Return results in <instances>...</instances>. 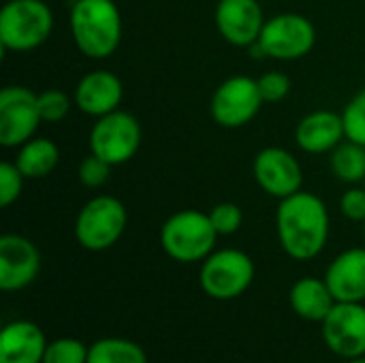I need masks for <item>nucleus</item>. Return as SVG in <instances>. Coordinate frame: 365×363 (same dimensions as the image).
<instances>
[{
	"mask_svg": "<svg viewBox=\"0 0 365 363\" xmlns=\"http://www.w3.org/2000/svg\"><path fill=\"white\" fill-rule=\"evenodd\" d=\"M364 186H365V180H364Z\"/></svg>",
	"mask_w": 365,
	"mask_h": 363,
	"instance_id": "nucleus-33",
	"label": "nucleus"
},
{
	"mask_svg": "<svg viewBox=\"0 0 365 363\" xmlns=\"http://www.w3.org/2000/svg\"><path fill=\"white\" fill-rule=\"evenodd\" d=\"M364 237H365V223H364Z\"/></svg>",
	"mask_w": 365,
	"mask_h": 363,
	"instance_id": "nucleus-32",
	"label": "nucleus"
},
{
	"mask_svg": "<svg viewBox=\"0 0 365 363\" xmlns=\"http://www.w3.org/2000/svg\"><path fill=\"white\" fill-rule=\"evenodd\" d=\"M126 225L124 203L113 195H96L81 205L75 218V240L90 252H103L120 242Z\"/></svg>",
	"mask_w": 365,
	"mask_h": 363,
	"instance_id": "nucleus-5",
	"label": "nucleus"
},
{
	"mask_svg": "<svg viewBox=\"0 0 365 363\" xmlns=\"http://www.w3.org/2000/svg\"><path fill=\"white\" fill-rule=\"evenodd\" d=\"M73 105L75 101L60 88H49V90L38 92V113H41V120L47 124L62 122L68 116Z\"/></svg>",
	"mask_w": 365,
	"mask_h": 363,
	"instance_id": "nucleus-23",
	"label": "nucleus"
},
{
	"mask_svg": "<svg viewBox=\"0 0 365 363\" xmlns=\"http://www.w3.org/2000/svg\"><path fill=\"white\" fill-rule=\"evenodd\" d=\"M141 124L124 109H115L107 116L96 118L90 131V154L103 158L111 167L133 160L141 148Z\"/></svg>",
	"mask_w": 365,
	"mask_h": 363,
	"instance_id": "nucleus-8",
	"label": "nucleus"
},
{
	"mask_svg": "<svg viewBox=\"0 0 365 363\" xmlns=\"http://www.w3.org/2000/svg\"><path fill=\"white\" fill-rule=\"evenodd\" d=\"M325 347L340 359L365 357L364 302H338L321 323Z\"/></svg>",
	"mask_w": 365,
	"mask_h": 363,
	"instance_id": "nucleus-11",
	"label": "nucleus"
},
{
	"mask_svg": "<svg viewBox=\"0 0 365 363\" xmlns=\"http://www.w3.org/2000/svg\"><path fill=\"white\" fill-rule=\"evenodd\" d=\"M252 173L259 188L278 201L299 193L304 186V171L299 160L289 150L278 145L263 148L255 156Z\"/></svg>",
	"mask_w": 365,
	"mask_h": 363,
	"instance_id": "nucleus-12",
	"label": "nucleus"
},
{
	"mask_svg": "<svg viewBox=\"0 0 365 363\" xmlns=\"http://www.w3.org/2000/svg\"><path fill=\"white\" fill-rule=\"evenodd\" d=\"M346 139L342 113L317 109L304 116L295 128L297 145L308 154H325L336 150Z\"/></svg>",
	"mask_w": 365,
	"mask_h": 363,
	"instance_id": "nucleus-16",
	"label": "nucleus"
},
{
	"mask_svg": "<svg viewBox=\"0 0 365 363\" xmlns=\"http://www.w3.org/2000/svg\"><path fill=\"white\" fill-rule=\"evenodd\" d=\"M13 163L17 165L26 180H43L58 167L60 150L51 139L34 135L32 139L17 148V156Z\"/></svg>",
	"mask_w": 365,
	"mask_h": 363,
	"instance_id": "nucleus-20",
	"label": "nucleus"
},
{
	"mask_svg": "<svg viewBox=\"0 0 365 363\" xmlns=\"http://www.w3.org/2000/svg\"><path fill=\"white\" fill-rule=\"evenodd\" d=\"M109 175H111V165L105 163L103 158L90 154L86 156L81 163H79V169H77V178H79V184L86 186V188H101L109 182Z\"/></svg>",
	"mask_w": 365,
	"mask_h": 363,
	"instance_id": "nucleus-28",
	"label": "nucleus"
},
{
	"mask_svg": "<svg viewBox=\"0 0 365 363\" xmlns=\"http://www.w3.org/2000/svg\"><path fill=\"white\" fill-rule=\"evenodd\" d=\"M68 24L75 45L86 58L105 60L122 43V13L113 0H75Z\"/></svg>",
	"mask_w": 365,
	"mask_h": 363,
	"instance_id": "nucleus-2",
	"label": "nucleus"
},
{
	"mask_svg": "<svg viewBox=\"0 0 365 363\" xmlns=\"http://www.w3.org/2000/svg\"><path fill=\"white\" fill-rule=\"evenodd\" d=\"M263 103L257 79L248 75H233L214 90L210 113L222 128H242L259 116Z\"/></svg>",
	"mask_w": 365,
	"mask_h": 363,
	"instance_id": "nucleus-9",
	"label": "nucleus"
},
{
	"mask_svg": "<svg viewBox=\"0 0 365 363\" xmlns=\"http://www.w3.org/2000/svg\"><path fill=\"white\" fill-rule=\"evenodd\" d=\"M88 351L90 347L77 338H58L47 344L43 363H88Z\"/></svg>",
	"mask_w": 365,
	"mask_h": 363,
	"instance_id": "nucleus-24",
	"label": "nucleus"
},
{
	"mask_svg": "<svg viewBox=\"0 0 365 363\" xmlns=\"http://www.w3.org/2000/svg\"><path fill=\"white\" fill-rule=\"evenodd\" d=\"M218 237L210 214L201 210H180L160 227V246L178 263L205 261L214 252Z\"/></svg>",
	"mask_w": 365,
	"mask_h": 363,
	"instance_id": "nucleus-3",
	"label": "nucleus"
},
{
	"mask_svg": "<svg viewBox=\"0 0 365 363\" xmlns=\"http://www.w3.org/2000/svg\"><path fill=\"white\" fill-rule=\"evenodd\" d=\"M47 344L36 323L26 319L11 321L0 332V363H43Z\"/></svg>",
	"mask_w": 365,
	"mask_h": 363,
	"instance_id": "nucleus-17",
	"label": "nucleus"
},
{
	"mask_svg": "<svg viewBox=\"0 0 365 363\" xmlns=\"http://www.w3.org/2000/svg\"><path fill=\"white\" fill-rule=\"evenodd\" d=\"M289 302L293 312L310 323H323L325 317L331 312V308L338 304L325 278H314V276L299 278L291 287Z\"/></svg>",
	"mask_w": 365,
	"mask_h": 363,
	"instance_id": "nucleus-19",
	"label": "nucleus"
},
{
	"mask_svg": "<svg viewBox=\"0 0 365 363\" xmlns=\"http://www.w3.org/2000/svg\"><path fill=\"white\" fill-rule=\"evenodd\" d=\"M317 43L314 24L302 13H278L265 19L261 39L250 47L252 58H274L282 62L299 60Z\"/></svg>",
	"mask_w": 365,
	"mask_h": 363,
	"instance_id": "nucleus-6",
	"label": "nucleus"
},
{
	"mask_svg": "<svg viewBox=\"0 0 365 363\" xmlns=\"http://www.w3.org/2000/svg\"><path fill=\"white\" fill-rule=\"evenodd\" d=\"M207 214H210V220H212L218 235H233V233L240 231V227L244 223L242 208L237 203H233V201L216 203Z\"/></svg>",
	"mask_w": 365,
	"mask_h": 363,
	"instance_id": "nucleus-26",
	"label": "nucleus"
},
{
	"mask_svg": "<svg viewBox=\"0 0 365 363\" xmlns=\"http://www.w3.org/2000/svg\"><path fill=\"white\" fill-rule=\"evenodd\" d=\"M346 139L365 145V88H361L342 111Z\"/></svg>",
	"mask_w": 365,
	"mask_h": 363,
	"instance_id": "nucleus-25",
	"label": "nucleus"
},
{
	"mask_svg": "<svg viewBox=\"0 0 365 363\" xmlns=\"http://www.w3.org/2000/svg\"><path fill=\"white\" fill-rule=\"evenodd\" d=\"M218 34L233 47H252L263 32L265 15L257 0H220L214 11Z\"/></svg>",
	"mask_w": 365,
	"mask_h": 363,
	"instance_id": "nucleus-14",
	"label": "nucleus"
},
{
	"mask_svg": "<svg viewBox=\"0 0 365 363\" xmlns=\"http://www.w3.org/2000/svg\"><path fill=\"white\" fill-rule=\"evenodd\" d=\"M122 98H124L122 79L115 73L103 68L86 73L77 81L73 92L75 107L92 118H101L120 109Z\"/></svg>",
	"mask_w": 365,
	"mask_h": 363,
	"instance_id": "nucleus-15",
	"label": "nucleus"
},
{
	"mask_svg": "<svg viewBox=\"0 0 365 363\" xmlns=\"http://www.w3.org/2000/svg\"><path fill=\"white\" fill-rule=\"evenodd\" d=\"M88 363H148V355L137 342L109 336L90 344Z\"/></svg>",
	"mask_w": 365,
	"mask_h": 363,
	"instance_id": "nucleus-22",
	"label": "nucleus"
},
{
	"mask_svg": "<svg viewBox=\"0 0 365 363\" xmlns=\"http://www.w3.org/2000/svg\"><path fill=\"white\" fill-rule=\"evenodd\" d=\"M344 363H365V357H355V359H344Z\"/></svg>",
	"mask_w": 365,
	"mask_h": 363,
	"instance_id": "nucleus-31",
	"label": "nucleus"
},
{
	"mask_svg": "<svg viewBox=\"0 0 365 363\" xmlns=\"http://www.w3.org/2000/svg\"><path fill=\"white\" fill-rule=\"evenodd\" d=\"M24 180L26 178L15 163H0V208H9L21 197Z\"/></svg>",
	"mask_w": 365,
	"mask_h": 363,
	"instance_id": "nucleus-27",
	"label": "nucleus"
},
{
	"mask_svg": "<svg viewBox=\"0 0 365 363\" xmlns=\"http://www.w3.org/2000/svg\"><path fill=\"white\" fill-rule=\"evenodd\" d=\"M41 272V252L28 237L4 233L0 237V289L4 293L24 291Z\"/></svg>",
	"mask_w": 365,
	"mask_h": 363,
	"instance_id": "nucleus-13",
	"label": "nucleus"
},
{
	"mask_svg": "<svg viewBox=\"0 0 365 363\" xmlns=\"http://www.w3.org/2000/svg\"><path fill=\"white\" fill-rule=\"evenodd\" d=\"M276 233L282 250L295 261L317 259L329 240V212L321 197L299 190L278 203Z\"/></svg>",
	"mask_w": 365,
	"mask_h": 363,
	"instance_id": "nucleus-1",
	"label": "nucleus"
},
{
	"mask_svg": "<svg viewBox=\"0 0 365 363\" xmlns=\"http://www.w3.org/2000/svg\"><path fill=\"white\" fill-rule=\"evenodd\" d=\"M340 210L342 214L353 223H365V186H351L340 197Z\"/></svg>",
	"mask_w": 365,
	"mask_h": 363,
	"instance_id": "nucleus-30",
	"label": "nucleus"
},
{
	"mask_svg": "<svg viewBox=\"0 0 365 363\" xmlns=\"http://www.w3.org/2000/svg\"><path fill=\"white\" fill-rule=\"evenodd\" d=\"M255 274L257 267L250 255L237 248H222L214 250L205 261H201L199 285L207 297L229 302L250 289Z\"/></svg>",
	"mask_w": 365,
	"mask_h": 363,
	"instance_id": "nucleus-7",
	"label": "nucleus"
},
{
	"mask_svg": "<svg viewBox=\"0 0 365 363\" xmlns=\"http://www.w3.org/2000/svg\"><path fill=\"white\" fill-rule=\"evenodd\" d=\"M336 302H365V248L340 252L325 272Z\"/></svg>",
	"mask_w": 365,
	"mask_h": 363,
	"instance_id": "nucleus-18",
	"label": "nucleus"
},
{
	"mask_svg": "<svg viewBox=\"0 0 365 363\" xmlns=\"http://www.w3.org/2000/svg\"><path fill=\"white\" fill-rule=\"evenodd\" d=\"M259 92L265 103H280L289 96L291 92V77L280 71H269L257 79Z\"/></svg>",
	"mask_w": 365,
	"mask_h": 363,
	"instance_id": "nucleus-29",
	"label": "nucleus"
},
{
	"mask_svg": "<svg viewBox=\"0 0 365 363\" xmlns=\"http://www.w3.org/2000/svg\"><path fill=\"white\" fill-rule=\"evenodd\" d=\"M43 124L38 94L28 86H4L0 90V145L19 148L32 139Z\"/></svg>",
	"mask_w": 365,
	"mask_h": 363,
	"instance_id": "nucleus-10",
	"label": "nucleus"
},
{
	"mask_svg": "<svg viewBox=\"0 0 365 363\" xmlns=\"http://www.w3.org/2000/svg\"><path fill=\"white\" fill-rule=\"evenodd\" d=\"M53 30V11L45 0H9L0 11V45L26 53L41 47Z\"/></svg>",
	"mask_w": 365,
	"mask_h": 363,
	"instance_id": "nucleus-4",
	"label": "nucleus"
},
{
	"mask_svg": "<svg viewBox=\"0 0 365 363\" xmlns=\"http://www.w3.org/2000/svg\"><path fill=\"white\" fill-rule=\"evenodd\" d=\"M331 173L344 184H364L365 180V145L344 139L336 150L329 152Z\"/></svg>",
	"mask_w": 365,
	"mask_h": 363,
	"instance_id": "nucleus-21",
	"label": "nucleus"
}]
</instances>
